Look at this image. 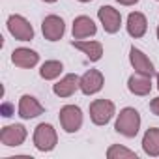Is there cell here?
Wrapping results in <instances>:
<instances>
[{
  "label": "cell",
  "instance_id": "cell-1",
  "mask_svg": "<svg viewBox=\"0 0 159 159\" xmlns=\"http://www.w3.org/2000/svg\"><path fill=\"white\" fill-rule=\"evenodd\" d=\"M140 124H142V120H140L139 111L133 109V107H125V109H122L120 114L116 116L114 129H116V133H120V135H124V137H127V139H133V137L139 135Z\"/></svg>",
  "mask_w": 159,
  "mask_h": 159
},
{
  "label": "cell",
  "instance_id": "cell-2",
  "mask_svg": "<svg viewBox=\"0 0 159 159\" xmlns=\"http://www.w3.org/2000/svg\"><path fill=\"white\" fill-rule=\"evenodd\" d=\"M34 146L39 150V152H52L58 144V133L56 129L51 125V124H39L36 129H34Z\"/></svg>",
  "mask_w": 159,
  "mask_h": 159
},
{
  "label": "cell",
  "instance_id": "cell-3",
  "mask_svg": "<svg viewBox=\"0 0 159 159\" xmlns=\"http://www.w3.org/2000/svg\"><path fill=\"white\" fill-rule=\"evenodd\" d=\"M116 114V107L111 99H94L90 103V120L94 125H107Z\"/></svg>",
  "mask_w": 159,
  "mask_h": 159
},
{
  "label": "cell",
  "instance_id": "cell-4",
  "mask_svg": "<svg viewBox=\"0 0 159 159\" xmlns=\"http://www.w3.org/2000/svg\"><path fill=\"white\" fill-rule=\"evenodd\" d=\"M58 120L66 133H77L83 127V111L77 105H64L60 109Z\"/></svg>",
  "mask_w": 159,
  "mask_h": 159
},
{
  "label": "cell",
  "instance_id": "cell-5",
  "mask_svg": "<svg viewBox=\"0 0 159 159\" xmlns=\"http://www.w3.org/2000/svg\"><path fill=\"white\" fill-rule=\"evenodd\" d=\"M8 32L17 39V41H32L34 39V28L30 21L19 13H13L8 17Z\"/></svg>",
  "mask_w": 159,
  "mask_h": 159
},
{
  "label": "cell",
  "instance_id": "cell-6",
  "mask_svg": "<svg viewBox=\"0 0 159 159\" xmlns=\"http://www.w3.org/2000/svg\"><path fill=\"white\" fill-rule=\"evenodd\" d=\"M26 127L23 124H11V125H4L0 131V142L8 148H17L26 140Z\"/></svg>",
  "mask_w": 159,
  "mask_h": 159
},
{
  "label": "cell",
  "instance_id": "cell-7",
  "mask_svg": "<svg viewBox=\"0 0 159 159\" xmlns=\"http://www.w3.org/2000/svg\"><path fill=\"white\" fill-rule=\"evenodd\" d=\"M98 19L103 25V30L107 34H116L122 26V15L112 6H101L98 10Z\"/></svg>",
  "mask_w": 159,
  "mask_h": 159
},
{
  "label": "cell",
  "instance_id": "cell-8",
  "mask_svg": "<svg viewBox=\"0 0 159 159\" xmlns=\"http://www.w3.org/2000/svg\"><path fill=\"white\" fill-rule=\"evenodd\" d=\"M41 32L47 41H58L66 34V25L64 19L58 15H47L41 23Z\"/></svg>",
  "mask_w": 159,
  "mask_h": 159
},
{
  "label": "cell",
  "instance_id": "cell-9",
  "mask_svg": "<svg viewBox=\"0 0 159 159\" xmlns=\"http://www.w3.org/2000/svg\"><path fill=\"white\" fill-rule=\"evenodd\" d=\"M77 90H81V77L77 73H67L56 84H52V92L58 98H71Z\"/></svg>",
  "mask_w": 159,
  "mask_h": 159
},
{
  "label": "cell",
  "instance_id": "cell-10",
  "mask_svg": "<svg viewBox=\"0 0 159 159\" xmlns=\"http://www.w3.org/2000/svg\"><path fill=\"white\" fill-rule=\"evenodd\" d=\"M105 84V77L99 69H88L81 77V92L84 96H94L98 94Z\"/></svg>",
  "mask_w": 159,
  "mask_h": 159
},
{
  "label": "cell",
  "instance_id": "cell-11",
  "mask_svg": "<svg viewBox=\"0 0 159 159\" xmlns=\"http://www.w3.org/2000/svg\"><path fill=\"white\" fill-rule=\"evenodd\" d=\"M43 112H45L43 105H41L34 96H30V94L21 96V99H19V116H21L23 120L38 118V116H41Z\"/></svg>",
  "mask_w": 159,
  "mask_h": 159
},
{
  "label": "cell",
  "instance_id": "cell-12",
  "mask_svg": "<svg viewBox=\"0 0 159 159\" xmlns=\"http://www.w3.org/2000/svg\"><path fill=\"white\" fill-rule=\"evenodd\" d=\"M71 32H73V39H86V38L96 36L98 26L88 15H79V17L73 19Z\"/></svg>",
  "mask_w": 159,
  "mask_h": 159
},
{
  "label": "cell",
  "instance_id": "cell-13",
  "mask_svg": "<svg viewBox=\"0 0 159 159\" xmlns=\"http://www.w3.org/2000/svg\"><path fill=\"white\" fill-rule=\"evenodd\" d=\"M129 62H131V66L137 73H142V75H148V77L155 75V67H153L152 60L140 49H137V47L129 49Z\"/></svg>",
  "mask_w": 159,
  "mask_h": 159
},
{
  "label": "cell",
  "instance_id": "cell-14",
  "mask_svg": "<svg viewBox=\"0 0 159 159\" xmlns=\"http://www.w3.org/2000/svg\"><path fill=\"white\" fill-rule=\"evenodd\" d=\"M11 62L21 69H30L39 64V54L28 47H17L11 52Z\"/></svg>",
  "mask_w": 159,
  "mask_h": 159
},
{
  "label": "cell",
  "instance_id": "cell-15",
  "mask_svg": "<svg viewBox=\"0 0 159 159\" xmlns=\"http://www.w3.org/2000/svg\"><path fill=\"white\" fill-rule=\"evenodd\" d=\"M71 45L75 49H79L81 52H84L90 62H99L101 56H103V43L101 41H94V39H73Z\"/></svg>",
  "mask_w": 159,
  "mask_h": 159
},
{
  "label": "cell",
  "instance_id": "cell-16",
  "mask_svg": "<svg viewBox=\"0 0 159 159\" xmlns=\"http://www.w3.org/2000/svg\"><path fill=\"white\" fill-rule=\"evenodd\" d=\"M127 90L133 96H148L152 92V77L142 75V73H133L127 79Z\"/></svg>",
  "mask_w": 159,
  "mask_h": 159
},
{
  "label": "cell",
  "instance_id": "cell-17",
  "mask_svg": "<svg viewBox=\"0 0 159 159\" xmlns=\"http://www.w3.org/2000/svg\"><path fill=\"white\" fill-rule=\"evenodd\" d=\"M125 28H127V34H129L131 38H135V39L142 38V36L146 34V30H148L146 15L140 13V11H131V13L127 15V25H125Z\"/></svg>",
  "mask_w": 159,
  "mask_h": 159
},
{
  "label": "cell",
  "instance_id": "cell-18",
  "mask_svg": "<svg viewBox=\"0 0 159 159\" xmlns=\"http://www.w3.org/2000/svg\"><path fill=\"white\" fill-rule=\"evenodd\" d=\"M142 150L150 157H159V127L146 129L142 137Z\"/></svg>",
  "mask_w": 159,
  "mask_h": 159
},
{
  "label": "cell",
  "instance_id": "cell-19",
  "mask_svg": "<svg viewBox=\"0 0 159 159\" xmlns=\"http://www.w3.org/2000/svg\"><path fill=\"white\" fill-rule=\"evenodd\" d=\"M62 71H64V64L60 60H45L39 67V77L43 81H54L60 77Z\"/></svg>",
  "mask_w": 159,
  "mask_h": 159
},
{
  "label": "cell",
  "instance_id": "cell-20",
  "mask_svg": "<svg viewBox=\"0 0 159 159\" xmlns=\"http://www.w3.org/2000/svg\"><path fill=\"white\" fill-rule=\"evenodd\" d=\"M107 157L109 159H133V157H137V153L122 144H112L107 150Z\"/></svg>",
  "mask_w": 159,
  "mask_h": 159
},
{
  "label": "cell",
  "instance_id": "cell-21",
  "mask_svg": "<svg viewBox=\"0 0 159 159\" xmlns=\"http://www.w3.org/2000/svg\"><path fill=\"white\" fill-rule=\"evenodd\" d=\"M150 111H152L155 116H159V98H153V99L150 101Z\"/></svg>",
  "mask_w": 159,
  "mask_h": 159
},
{
  "label": "cell",
  "instance_id": "cell-22",
  "mask_svg": "<svg viewBox=\"0 0 159 159\" xmlns=\"http://www.w3.org/2000/svg\"><path fill=\"white\" fill-rule=\"evenodd\" d=\"M0 111H2V116H4V118H10V116L13 114V112H11V105H10V103H2Z\"/></svg>",
  "mask_w": 159,
  "mask_h": 159
},
{
  "label": "cell",
  "instance_id": "cell-23",
  "mask_svg": "<svg viewBox=\"0 0 159 159\" xmlns=\"http://www.w3.org/2000/svg\"><path fill=\"white\" fill-rule=\"evenodd\" d=\"M118 4H122V6H135L139 0H116Z\"/></svg>",
  "mask_w": 159,
  "mask_h": 159
},
{
  "label": "cell",
  "instance_id": "cell-24",
  "mask_svg": "<svg viewBox=\"0 0 159 159\" xmlns=\"http://www.w3.org/2000/svg\"><path fill=\"white\" fill-rule=\"evenodd\" d=\"M41 2H45V4H54V2H58V0H41Z\"/></svg>",
  "mask_w": 159,
  "mask_h": 159
},
{
  "label": "cell",
  "instance_id": "cell-25",
  "mask_svg": "<svg viewBox=\"0 0 159 159\" xmlns=\"http://www.w3.org/2000/svg\"><path fill=\"white\" fill-rule=\"evenodd\" d=\"M79 2H83V4H86V2H92V0H79Z\"/></svg>",
  "mask_w": 159,
  "mask_h": 159
},
{
  "label": "cell",
  "instance_id": "cell-26",
  "mask_svg": "<svg viewBox=\"0 0 159 159\" xmlns=\"http://www.w3.org/2000/svg\"><path fill=\"white\" fill-rule=\"evenodd\" d=\"M157 88H159V73H157Z\"/></svg>",
  "mask_w": 159,
  "mask_h": 159
},
{
  "label": "cell",
  "instance_id": "cell-27",
  "mask_svg": "<svg viewBox=\"0 0 159 159\" xmlns=\"http://www.w3.org/2000/svg\"><path fill=\"white\" fill-rule=\"evenodd\" d=\"M157 39H159V26H157Z\"/></svg>",
  "mask_w": 159,
  "mask_h": 159
}]
</instances>
